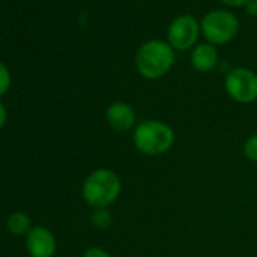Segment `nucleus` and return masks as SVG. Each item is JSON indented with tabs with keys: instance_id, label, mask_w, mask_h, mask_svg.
<instances>
[{
	"instance_id": "nucleus-1",
	"label": "nucleus",
	"mask_w": 257,
	"mask_h": 257,
	"mask_svg": "<svg viewBox=\"0 0 257 257\" xmlns=\"http://www.w3.org/2000/svg\"><path fill=\"white\" fill-rule=\"evenodd\" d=\"M132 141L140 153L146 156H161L173 149L176 132L165 121L144 119L134 128Z\"/></svg>"
},
{
	"instance_id": "nucleus-2",
	"label": "nucleus",
	"mask_w": 257,
	"mask_h": 257,
	"mask_svg": "<svg viewBox=\"0 0 257 257\" xmlns=\"http://www.w3.org/2000/svg\"><path fill=\"white\" fill-rule=\"evenodd\" d=\"M122 191L119 176L109 168H97L91 171L82 185V197L85 203L94 209L112 206Z\"/></svg>"
},
{
	"instance_id": "nucleus-3",
	"label": "nucleus",
	"mask_w": 257,
	"mask_h": 257,
	"mask_svg": "<svg viewBox=\"0 0 257 257\" xmlns=\"http://www.w3.org/2000/svg\"><path fill=\"white\" fill-rule=\"evenodd\" d=\"M176 61L174 49L168 41L150 40L144 43L135 55V67L140 76L149 80H158L168 74Z\"/></svg>"
},
{
	"instance_id": "nucleus-4",
	"label": "nucleus",
	"mask_w": 257,
	"mask_h": 257,
	"mask_svg": "<svg viewBox=\"0 0 257 257\" xmlns=\"http://www.w3.org/2000/svg\"><path fill=\"white\" fill-rule=\"evenodd\" d=\"M201 34L212 46H224L230 43L239 32V20L225 10L210 11L201 20Z\"/></svg>"
},
{
	"instance_id": "nucleus-5",
	"label": "nucleus",
	"mask_w": 257,
	"mask_h": 257,
	"mask_svg": "<svg viewBox=\"0 0 257 257\" xmlns=\"http://www.w3.org/2000/svg\"><path fill=\"white\" fill-rule=\"evenodd\" d=\"M227 95L239 104H251L257 100V74L245 67L231 68L224 79Z\"/></svg>"
},
{
	"instance_id": "nucleus-6",
	"label": "nucleus",
	"mask_w": 257,
	"mask_h": 257,
	"mask_svg": "<svg viewBox=\"0 0 257 257\" xmlns=\"http://www.w3.org/2000/svg\"><path fill=\"white\" fill-rule=\"evenodd\" d=\"M201 28L192 16H179L176 17L167 32L168 44L174 50H188L192 49L200 37Z\"/></svg>"
},
{
	"instance_id": "nucleus-7",
	"label": "nucleus",
	"mask_w": 257,
	"mask_h": 257,
	"mask_svg": "<svg viewBox=\"0 0 257 257\" xmlns=\"http://www.w3.org/2000/svg\"><path fill=\"white\" fill-rule=\"evenodd\" d=\"M104 119L107 125L115 132L125 134L137 127V112L125 101H113L106 107Z\"/></svg>"
},
{
	"instance_id": "nucleus-8",
	"label": "nucleus",
	"mask_w": 257,
	"mask_h": 257,
	"mask_svg": "<svg viewBox=\"0 0 257 257\" xmlns=\"http://www.w3.org/2000/svg\"><path fill=\"white\" fill-rule=\"evenodd\" d=\"M56 248V237L47 227H32L26 236V249L31 257H53Z\"/></svg>"
},
{
	"instance_id": "nucleus-9",
	"label": "nucleus",
	"mask_w": 257,
	"mask_h": 257,
	"mask_svg": "<svg viewBox=\"0 0 257 257\" xmlns=\"http://www.w3.org/2000/svg\"><path fill=\"white\" fill-rule=\"evenodd\" d=\"M218 61H219V56H218L216 47L209 43L195 46L191 53V65L198 73L212 71L218 65Z\"/></svg>"
},
{
	"instance_id": "nucleus-10",
	"label": "nucleus",
	"mask_w": 257,
	"mask_h": 257,
	"mask_svg": "<svg viewBox=\"0 0 257 257\" xmlns=\"http://www.w3.org/2000/svg\"><path fill=\"white\" fill-rule=\"evenodd\" d=\"M8 230L16 236H28V233L32 230V221L31 216L25 212H14L8 216L7 221Z\"/></svg>"
},
{
	"instance_id": "nucleus-11",
	"label": "nucleus",
	"mask_w": 257,
	"mask_h": 257,
	"mask_svg": "<svg viewBox=\"0 0 257 257\" xmlns=\"http://www.w3.org/2000/svg\"><path fill=\"white\" fill-rule=\"evenodd\" d=\"M112 221H113V216H112V212L109 210V207L94 209V212L91 215V222L98 230L109 228L112 225Z\"/></svg>"
},
{
	"instance_id": "nucleus-12",
	"label": "nucleus",
	"mask_w": 257,
	"mask_h": 257,
	"mask_svg": "<svg viewBox=\"0 0 257 257\" xmlns=\"http://www.w3.org/2000/svg\"><path fill=\"white\" fill-rule=\"evenodd\" d=\"M242 153L249 162L257 164V134H252L245 140L243 147H242Z\"/></svg>"
},
{
	"instance_id": "nucleus-13",
	"label": "nucleus",
	"mask_w": 257,
	"mask_h": 257,
	"mask_svg": "<svg viewBox=\"0 0 257 257\" xmlns=\"http://www.w3.org/2000/svg\"><path fill=\"white\" fill-rule=\"evenodd\" d=\"M11 86V74H10V70L8 67L0 62V95H4Z\"/></svg>"
},
{
	"instance_id": "nucleus-14",
	"label": "nucleus",
	"mask_w": 257,
	"mask_h": 257,
	"mask_svg": "<svg viewBox=\"0 0 257 257\" xmlns=\"http://www.w3.org/2000/svg\"><path fill=\"white\" fill-rule=\"evenodd\" d=\"M82 257H112L104 248H100V246H91L88 248Z\"/></svg>"
},
{
	"instance_id": "nucleus-15",
	"label": "nucleus",
	"mask_w": 257,
	"mask_h": 257,
	"mask_svg": "<svg viewBox=\"0 0 257 257\" xmlns=\"http://www.w3.org/2000/svg\"><path fill=\"white\" fill-rule=\"evenodd\" d=\"M245 11H246V14L257 17V0H248L245 5Z\"/></svg>"
},
{
	"instance_id": "nucleus-16",
	"label": "nucleus",
	"mask_w": 257,
	"mask_h": 257,
	"mask_svg": "<svg viewBox=\"0 0 257 257\" xmlns=\"http://www.w3.org/2000/svg\"><path fill=\"white\" fill-rule=\"evenodd\" d=\"M7 119H8V112H7V107H5V104L0 101V131L5 127V124H7Z\"/></svg>"
},
{
	"instance_id": "nucleus-17",
	"label": "nucleus",
	"mask_w": 257,
	"mask_h": 257,
	"mask_svg": "<svg viewBox=\"0 0 257 257\" xmlns=\"http://www.w3.org/2000/svg\"><path fill=\"white\" fill-rule=\"evenodd\" d=\"M227 7H233V8H239V7H245L248 0H219Z\"/></svg>"
}]
</instances>
